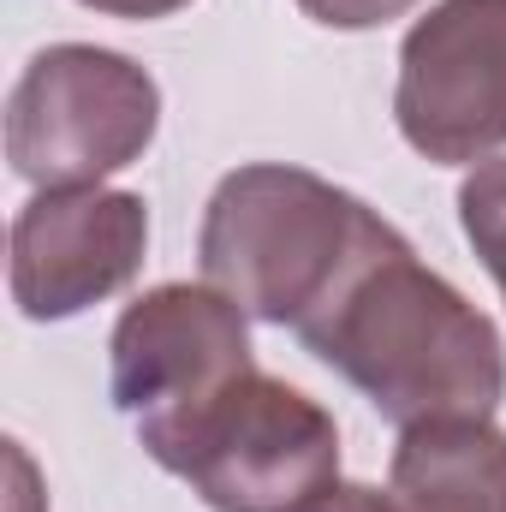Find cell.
Segmentation results:
<instances>
[{
  "label": "cell",
  "mask_w": 506,
  "mask_h": 512,
  "mask_svg": "<svg viewBox=\"0 0 506 512\" xmlns=\"http://www.w3.org/2000/svg\"><path fill=\"white\" fill-rule=\"evenodd\" d=\"M304 18L328 24V30H376L387 18H405L417 0H298Z\"/></svg>",
  "instance_id": "10"
},
{
  "label": "cell",
  "mask_w": 506,
  "mask_h": 512,
  "mask_svg": "<svg viewBox=\"0 0 506 512\" xmlns=\"http://www.w3.org/2000/svg\"><path fill=\"white\" fill-rule=\"evenodd\" d=\"M364 221L370 203L328 185L322 173L256 161L215 185L197 256L209 286H221L245 316L298 328L352 262Z\"/></svg>",
  "instance_id": "2"
},
{
  "label": "cell",
  "mask_w": 506,
  "mask_h": 512,
  "mask_svg": "<svg viewBox=\"0 0 506 512\" xmlns=\"http://www.w3.org/2000/svg\"><path fill=\"white\" fill-rule=\"evenodd\" d=\"M399 137L441 167L506 143V0H441L411 24L393 90Z\"/></svg>",
  "instance_id": "5"
},
{
  "label": "cell",
  "mask_w": 506,
  "mask_h": 512,
  "mask_svg": "<svg viewBox=\"0 0 506 512\" xmlns=\"http://www.w3.org/2000/svg\"><path fill=\"white\" fill-rule=\"evenodd\" d=\"M137 447L215 512H310L340 483L334 417L256 364L203 405L143 423Z\"/></svg>",
  "instance_id": "3"
},
{
  "label": "cell",
  "mask_w": 506,
  "mask_h": 512,
  "mask_svg": "<svg viewBox=\"0 0 506 512\" xmlns=\"http://www.w3.org/2000/svg\"><path fill=\"white\" fill-rule=\"evenodd\" d=\"M108 352H114V405L131 417V429L203 405L256 364L245 310L221 286H185V280L126 304Z\"/></svg>",
  "instance_id": "6"
},
{
  "label": "cell",
  "mask_w": 506,
  "mask_h": 512,
  "mask_svg": "<svg viewBox=\"0 0 506 512\" xmlns=\"http://www.w3.org/2000/svg\"><path fill=\"white\" fill-rule=\"evenodd\" d=\"M399 512H506V435L495 423H423L393 447Z\"/></svg>",
  "instance_id": "8"
},
{
  "label": "cell",
  "mask_w": 506,
  "mask_h": 512,
  "mask_svg": "<svg viewBox=\"0 0 506 512\" xmlns=\"http://www.w3.org/2000/svg\"><path fill=\"white\" fill-rule=\"evenodd\" d=\"M161 126L155 78L90 42L42 48L6 96V161L42 191H84L131 167Z\"/></svg>",
  "instance_id": "4"
},
{
  "label": "cell",
  "mask_w": 506,
  "mask_h": 512,
  "mask_svg": "<svg viewBox=\"0 0 506 512\" xmlns=\"http://www.w3.org/2000/svg\"><path fill=\"white\" fill-rule=\"evenodd\" d=\"M387 423H489L506 399V346L495 322L370 209L364 239L328 298L292 328Z\"/></svg>",
  "instance_id": "1"
},
{
  "label": "cell",
  "mask_w": 506,
  "mask_h": 512,
  "mask_svg": "<svg viewBox=\"0 0 506 512\" xmlns=\"http://www.w3.org/2000/svg\"><path fill=\"white\" fill-rule=\"evenodd\" d=\"M459 227L506 298V155L477 161V173L459 185Z\"/></svg>",
  "instance_id": "9"
},
{
  "label": "cell",
  "mask_w": 506,
  "mask_h": 512,
  "mask_svg": "<svg viewBox=\"0 0 506 512\" xmlns=\"http://www.w3.org/2000/svg\"><path fill=\"white\" fill-rule=\"evenodd\" d=\"M78 6H96L108 18H167V12H179L191 0H78Z\"/></svg>",
  "instance_id": "12"
},
{
  "label": "cell",
  "mask_w": 506,
  "mask_h": 512,
  "mask_svg": "<svg viewBox=\"0 0 506 512\" xmlns=\"http://www.w3.org/2000/svg\"><path fill=\"white\" fill-rule=\"evenodd\" d=\"M310 512H399V501H393V489L381 495V489H370V483H334Z\"/></svg>",
  "instance_id": "11"
},
{
  "label": "cell",
  "mask_w": 506,
  "mask_h": 512,
  "mask_svg": "<svg viewBox=\"0 0 506 512\" xmlns=\"http://www.w3.org/2000/svg\"><path fill=\"white\" fill-rule=\"evenodd\" d=\"M149 251V209L131 191H42L12 221V304L30 322H66L131 286Z\"/></svg>",
  "instance_id": "7"
}]
</instances>
